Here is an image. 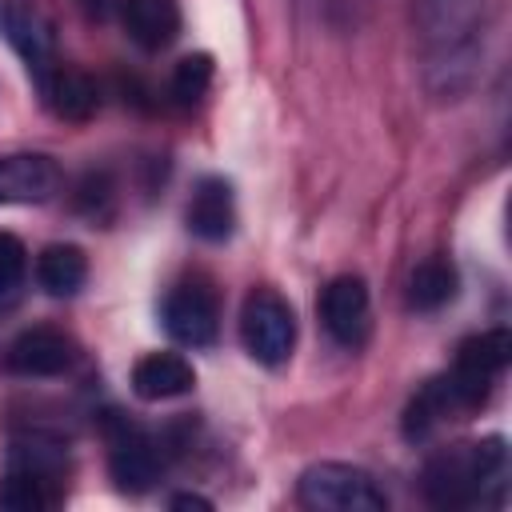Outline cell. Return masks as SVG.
<instances>
[{
    "label": "cell",
    "mask_w": 512,
    "mask_h": 512,
    "mask_svg": "<svg viewBox=\"0 0 512 512\" xmlns=\"http://www.w3.org/2000/svg\"><path fill=\"white\" fill-rule=\"evenodd\" d=\"M504 472H508V448L500 436L484 440H464L432 452L424 460V496L436 508H476L492 504L504 492Z\"/></svg>",
    "instance_id": "6da1fadb"
},
{
    "label": "cell",
    "mask_w": 512,
    "mask_h": 512,
    "mask_svg": "<svg viewBox=\"0 0 512 512\" xmlns=\"http://www.w3.org/2000/svg\"><path fill=\"white\" fill-rule=\"evenodd\" d=\"M508 360H512V332H508V328H488V332H480V336H468V340L456 348L452 372L436 376L456 420L468 416V412H476V408L488 400V392H492V384L504 376Z\"/></svg>",
    "instance_id": "7a4b0ae2"
},
{
    "label": "cell",
    "mask_w": 512,
    "mask_h": 512,
    "mask_svg": "<svg viewBox=\"0 0 512 512\" xmlns=\"http://www.w3.org/2000/svg\"><path fill=\"white\" fill-rule=\"evenodd\" d=\"M64 448L48 440H16L8 452V468L0 476V508L4 512H48L60 500Z\"/></svg>",
    "instance_id": "3957f363"
},
{
    "label": "cell",
    "mask_w": 512,
    "mask_h": 512,
    "mask_svg": "<svg viewBox=\"0 0 512 512\" xmlns=\"http://www.w3.org/2000/svg\"><path fill=\"white\" fill-rule=\"evenodd\" d=\"M296 500L312 512H384L388 508V496L376 484V476L344 460L308 464L296 480Z\"/></svg>",
    "instance_id": "277c9868"
},
{
    "label": "cell",
    "mask_w": 512,
    "mask_h": 512,
    "mask_svg": "<svg viewBox=\"0 0 512 512\" xmlns=\"http://www.w3.org/2000/svg\"><path fill=\"white\" fill-rule=\"evenodd\" d=\"M240 340L256 364H268V368L284 364L292 356V344H296L292 304L272 288L248 292V300L240 308Z\"/></svg>",
    "instance_id": "5b68a950"
},
{
    "label": "cell",
    "mask_w": 512,
    "mask_h": 512,
    "mask_svg": "<svg viewBox=\"0 0 512 512\" xmlns=\"http://www.w3.org/2000/svg\"><path fill=\"white\" fill-rule=\"evenodd\" d=\"M104 436H108V472H112L116 488L148 492L160 480V464H164L156 436L120 412H112L104 420Z\"/></svg>",
    "instance_id": "8992f818"
},
{
    "label": "cell",
    "mask_w": 512,
    "mask_h": 512,
    "mask_svg": "<svg viewBox=\"0 0 512 512\" xmlns=\"http://www.w3.org/2000/svg\"><path fill=\"white\" fill-rule=\"evenodd\" d=\"M0 24H4V36H8V44L16 48V56L24 60L28 76L36 80V88H44L48 76L60 68V64H56L52 24H48L32 4H24V0H4Z\"/></svg>",
    "instance_id": "52a82bcc"
},
{
    "label": "cell",
    "mask_w": 512,
    "mask_h": 512,
    "mask_svg": "<svg viewBox=\"0 0 512 512\" xmlns=\"http://www.w3.org/2000/svg\"><path fill=\"white\" fill-rule=\"evenodd\" d=\"M320 320L344 348H360L372 332V300L360 276H336L320 296Z\"/></svg>",
    "instance_id": "ba28073f"
},
{
    "label": "cell",
    "mask_w": 512,
    "mask_h": 512,
    "mask_svg": "<svg viewBox=\"0 0 512 512\" xmlns=\"http://www.w3.org/2000/svg\"><path fill=\"white\" fill-rule=\"evenodd\" d=\"M164 328L172 332V340L188 344V348H208L220 332V308L212 288L204 284H176L164 300Z\"/></svg>",
    "instance_id": "9c48e42d"
},
{
    "label": "cell",
    "mask_w": 512,
    "mask_h": 512,
    "mask_svg": "<svg viewBox=\"0 0 512 512\" xmlns=\"http://www.w3.org/2000/svg\"><path fill=\"white\" fill-rule=\"evenodd\" d=\"M72 364H76V340L60 328H28L4 352V368L12 376H60Z\"/></svg>",
    "instance_id": "30bf717a"
},
{
    "label": "cell",
    "mask_w": 512,
    "mask_h": 512,
    "mask_svg": "<svg viewBox=\"0 0 512 512\" xmlns=\"http://www.w3.org/2000/svg\"><path fill=\"white\" fill-rule=\"evenodd\" d=\"M60 188V168L44 152L0 156V204H44Z\"/></svg>",
    "instance_id": "8fae6325"
},
{
    "label": "cell",
    "mask_w": 512,
    "mask_h": 512,
    "mask_svg": "<svg viewBox=\"0 0 512 512\" xmlns=\"http://www.w3.org/2000/svg\"><path fill=\"white\" fill-rule=\"evenodd\" d=\"M236 228V200H232V184L224 176H204L188 200V232L220 244L228 240Z\"/></svg>",
    "instance_id": "7c38bea8"
},
{
    "label": "cell",
    "mask_w": 512,
    "mask_h": 512,
    "mask_svg": "<svg viewBox=\"0 0 512 512\" xmlns=\"http://www.w3.org/2000/svg\"><path fill=\"white\" fill-rule=\"evenodd\" d=\"M124 32L144 52H164L180 36V4L176 0H124L120 4Z\"/></svg>",
    "instance_id": "4fadbf2b"
},
{
    "label": "cell",
    "mask_w": 512,
    "mask_h": 512,
    "mask_svg": "<svg viewBox=\"0 0 512 512\" xmlns=\"http://www.w3.org/2000/svg\"><path fill=\"white\" fill-rule=\"evenodd\" d=\"M196 372L180 352H148L132 364V392L140 400H172L192 392Z\"/></svg>",
    "instance_id": "5bb4252c"
},
{
    "label": "cell",
    "mask_w": 512,
    "mask_h": 512,
    "mask_svg": "<svg viewBox=\"0 0 512 512\" xmlns=\"http://www.w3.org/2000/svg\"><path fill=\"white\" fill-rule=\"evenodd\" d=\"M36 280L48 296H76L88 280V260L76 244H48L36 256Z\"/></svg>",
    "instance_id": "9a60e30c"
},
{
    "label": "cell",
    "mask_w": 512,
    "mask_h": 512,
    "mask_svg": "<svg viewBox=\"0 0 512 512\" xmlns=\"http://www.w3.org/2000/svg\"><path fill=\"white\" fill-rule=\"evenodd\" d=\"M40 92H44L48 108H52L56 116H64V120H88V116L96 112V104H100L96 84H92L84 72L64 68V64L48 76V84H44Z\"/></svg>",
    "instance_id": "2e32d148"
},
{
    "label": "cell",
    "mask_w": 512,
    "mask_h": 512,
    "mask_svg": "<svg viewBox=\"0 0 512 512\" xmlns=\"http://www.w3.org/2000/svg\"><path fill=\"white\" fill-rule=\"evenodd\" d=\"M456 288H460V276H456L452 260L428 256V260H420V264L412 268V276H408V304H412L416 312H436V308H444V304L456 296Z\"/></svg>",
    "instance_id": "e0dca14e"
},
{
    "label": "cell",
    "mask_w": 512,
    "mask_h": 512,
    "mask_svg": "<svg viewBox=\"0 0 512 512\" xmlns=\"http://www.w3.org/2000/svg\"><path fill=\"white\" fill-rule=\"evenodd\" d=\"M212 84V56L208 52H192L176 64L172 72V96L176 104H196Z\"/></svg>",
    "instance_id": "ac0fdd59"
},
{
    "label": "cell",
    "mask_w": 512,
    "mask_h": 512,
    "mask_svg": "<svg viewBox=\"0 0 512 512\" xmlns=\"http://www.w3.org/2000/svg\"><path fill=\"white\" fill-rule=\"evenodd\" d=\"M24 272H28V252H24V244H20L12 232H0V308H8V304L20 296Z\"/></svg>",
    "instance_id": "d6986e66"
},
{
    "label": "cell",
    "mask_w": 512,
    "mask_h": 512,
    "mask_svg": "<svg viewBox=\"0 0 512 512\" xmlns=\"http://www.w3.org/2000/svg\"><path fill=\"white\" fill-rule=\"evenodd\" d=\"M176 512H184V508H200V512H208L212 508V500H204V496H196V492H180V496H172L168 500Z\"/></svg>",
    "instance_id": "ffe728a7"
}]
</instances>
